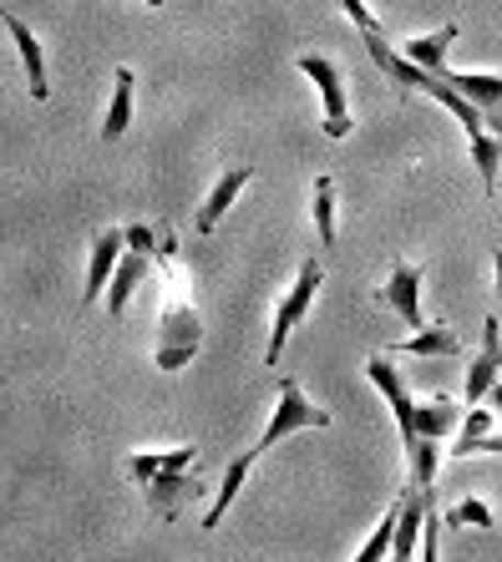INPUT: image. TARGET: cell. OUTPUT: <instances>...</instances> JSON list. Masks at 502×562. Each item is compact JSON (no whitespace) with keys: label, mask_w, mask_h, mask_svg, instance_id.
I'll use <instances>...</instances> for the list:
<instances>
[{"label":"cell","mask_w":502,"mask_h":562,"mask_svg":"<svg viewBox=\"0 0 502 562\" xmlns=\"http://www.w3.org/2000/svg\"><path fill=\"white\" fill-rule=\"evenodd\" d=\"M163 274V304H158V335H153V366L163 375H178V370L203 350V319L199 304H193V274H188L183 254H178V238L163 228L158 234V254H153Z\"/></svg>","instance_id":"6da1fadb"},{"label":"cell","mask_w":502,"mask_h":562,"mask_svg":"<svg viewBox=\"0 0 502 562\" xmlns=\"http://www.w3.org/2000/svg\"><path fill=\"white\" fill-rule=\"evenodd\" d=\"M199 446H172V451H133L127 457V476L143 486L147 497V512L158 517V522H178L183 507L193 502L199 482H193V467H199Z\"/></svg>","instance_id":"7a4b0ae2"},{"label":"cell","mask_w":502,"mask_h":562,"mask_svg":"<svg viewBox=\"0 0 502 562\" xmlns=\"http://www.w3.org/2000/svg\"><path fill=\"white\" fill-rule=\"evenodd\" d=\"M325 289V269H320V259H300V269H294V284L279 294L275 304V329H269V350H265V366H279V355H285V345H290V335L304 325V314H310V304H315V294Z\"/></svg>","instance_id":"3957f363"},{"label":"cell","mask_w":502,"mask_h":562,"mask_svg":"<svg viewBox=\"0 0 502 562\" xmlns=\"http://www.w3.org/2000/svg\"><path fill=\"white\" fill-rule=\"evenodd\" d=\"M331 426V411L325 406H315V401H304V391H300V380H279V401H275V416H269V426H265V436L249 446L254 457H265L269 446H279L285 436H294V431H325Z\"/></svg>","instance_id":"277c9868"},{"label":"cell","mask_w":502,"mask_h":562,"mask_svg":"<svg viewBox=\"0 0 502 562\" xmlns=\"http://www.w3.org/2000/svg\"><path fill=\"white\" fill-rule=\"evenodd\" d=\"M300 71L310 81H315L320 102H325V117H320V132L331 137V143H341V137H350V127H356V117H350V102H345V81H341V66L331 61V56L320 52H304L300 56Z\"/></svg>","instance_id":"5b68a950"},{"label":"cell","mask_w":502,"mask_h":562,"mask_svg":"<svg viewBox=\"0 0 502 562\" xmlns=\"http://www.w3.org/2000/svg\"><path fill=\"white\" fill-rule=\"evenodd\" d=\"M366 380L386 395V406H391V416H397L401 446H411V441H416V401H411L401 370L391 366V355H370V360H366Z\"/></svg>","instance_id":"8992f818"},{"label":"cell","mask_w":502,"mask_h":562,"mask_svg":"<svg viewBox=\"0 0 502 562\" xmlns=\"http://www.w3.org/2000/svg\"><path fill=\"white\" fill-rule=\"evenodd\" d=\"M376 304L397 310L411 329H426V325H432V319L422 314V263H411V259H397V263H391L386 284L376 289Z\"/></svg>","instance_id":"52a82bcc"},{"label":"cell","mask_w":502,"mask_h":562,"mask_svg":"<svg viewBox=\"0 0 502 562\" xmlns=\"http://www.w3.org/2000/svg\"><path fill=\"white\" fill-rule=\"evenodd\" d=\"M498 375H502V325H498V314H488V319H482V345H477L472 366H467V380H462L467 406H482L488 391L498 385Z\"/></svg>","instance_id":"ba28073f"},{"label":"cell","mask_w":502,"mask_h":562,"mask_svg":"<svg viewBox=\"0 0 502 562\" xmlns=\"http://www.w3.org/2000/svg\"><path fill=\"white\" fill-rule=\"evenodd\" d=\"M122 254H127V228H102L92 234V254H87V284H81V304H97L102 289L112 284Z\"/></svg>","instance_id":"9c48e42d"},{"label":"cell","mask_w":502,"mask_h":562,"mask_svg":"<svg viewBox=\"0 0 502 562\" xmlns=\"http://www.w3.org/2000/svg\"><path fill=\"white\" fill-rule=\"evenodd\" d=\"M0 26H5V36L15 41V56H21V66H26V92H31V102H46V52H41V41L31 36V26L21 21V15L0 0Z\"/></svg>","instance_id":"30bf717a"},{"label":"cell","mask_w":502,"mask_h":562,"mask_svg":"<svg viewBox=\"0 0 502 562\" xmlns=\"http://www.w3.org/2000/svg\"><path fill=\"white\" fill-rule=\"evenodd\" d=\"M249 183H254V168H249V162H238V168L219 172V183H213V188H209V198L199 203V218H193V228H199V234L209 238L213 228H219V218H224V213L234 209V198L244 193Z\"/></svg>","instance_id":"8fae6325"},{"label":"cell","mask_w":502,"mask_h":562,"mask_svg":"<svg viewBox=\"0 0 502 562\" xmlns=\"http://www.w3.org/2000/svg\"><path fill=\"white\" fill-rule=\"evenodd\" d=\"M153 254H158V249H127V254H122L118 274H112V284H107V314H112V319H122V310H127V300L137 294V284L158 269V263H153Z\"/></svg>","instance_id":"7c38bea8"},{"label":"cell","mask_w":502,"mask_h":562,"mask_svg":"<svg viewBox=\"0 0 502 562\" xmlns=\"http://www.w3.org/2000/svg\"><path fill=\"white\" fill-rule=\"evenodd\" d=\"M462 401H451V395H432V401H416V441H447V436H457V426H462ZM411 441V446H416ZM406 446V451H411Z\"/></svg>","instance_id":"4fadbf2b"},{"label":"cell","mask_w":502,"mask_h":562,"mask_svg":"<svg viewBox=\"0 0 502 562\" xmlns=\"http://www.w3.org/2000/svg\"><path fill=\"white\" fill-rule=\"evenodd\" d=\"M451 457H502V436L492 431V406H472L457 426Z\"/></svg>","instance_id":"5bb4252c"},{"label":"cell","mask_w":502,"mask_h":562,"mask_svg":"<svg viewBox=\"0 0 502 562\" xmlns=\"http://www.w3.org/2000/svg\"><path fill=\"white\" fill-rule=\"evenodd\" d=\"M442 81L447 87H457V92L467 97V102L482 112V117H502V77L498 71H442Z\"/></svg>","instance_id":"9a60e30c"},{"label":"cell","mask_w":502,"mask_h":562,"mask_svg":"<svg viewBox=\"0 0 502 562\" xmlns=\"http://www.w3.org/2000/svg\"><path fill=\"white\" fill-rule=\"evenodd\" d=\"M133 92H137V71L118 66L112 71V97H107V117H102V143H118L122 132L133 127Z\"/></svg>","instance_id":"2e32d148"},{"label":"cell","mask_w":502,"mask_h":562,"mask_svg":"<svg viewBox=\"0 0 502 562\" xmlns=\"http://www.w3.org/2000/svg\"><path fill=\"white\" fill-rule=\"evenodd\" d=\"M259 467V457H254V451H238L234 461H228V471H224V482H219V492H213V502H209V512H203V527H219L224 522V512L234 507V497L238 492H244V482H249V471Z\"/></svg>","instance_id":"e0dca14e"},{"label":"cell","mask_w":502,"mask_h":562,"mask_svg":"<svg viewBox=\"0 0 502 562\" xmlns=\"http://www.w3.org/2000/svg\"><path fill=\"white\" fill-rule=\"evenodd\" d=\"M451 41H457V26H442V31H432V36H411L406 46H401V56H406L411 66L432 71V77H442V71H447Z\"/></svg>","instance_id":"ac0fdd59"},{"label":"cell","mask_w":502,"mask_h":562,"mask_svg":"<svg viewBox=\"0 0 502 562\" xmlns=\"http://www.w3.org/2000/svg\"><path fill=\"white\" fill-rule=\"evenodd\" d=\"M391 355H462V335L457 329H447V325H426V329H416L411 340H401V345H391Z\"/></svg>","instance_id":"d6986e66"},{"label":"cell","mask_w":502,"mask_h":562,"mask_svg":"<svg viewBox=\"0 0 502 562\" xmlns=\"http://www.w3.org/2000/svg\"><path fill=\"white\" fill-rule=\"evenodd\" d=\"M401 512H406V492H401L391 507H386V517L376 522V532L366 537V548L356 552V562H386L391 558V548H397V527H401Z\"/></svg>","instance_id":"ffe728a7"},{"label":"cell","mask_w":502,"mask_h":562,"mask_svg":"<svg viewBox=\"0 0 502 562\" xmlns=\"http://www.w3.org/2000/svg\"><path fill=\"white\" fill-rule=\"evenodd\" d=\"M310 218H315L320 244L331 249L335 244V178L331 172H320L315 183H310Z\"/></svg>","instance_id":"44dd1931"},{"label":"cell","mask_w":502,"mask_h":562,"mask_svg":"<svg viewBox=\"0 0 502 562\" xmlns=\"http://www.w3.org/2000/svg\"><path fill=\"white\" fill-rule=\"evenodd\" d=\"M436 461H442V441H416L406 451L411 486H416V492H436Z\"/></svg>","instance_id":"7402d4cb"},{"label":"cell","mask_w":502,"mask_h":562,"mask_svg":"<svg viewBox=\"0 0 502 562\" xmlns=\"http://www.w3.org/2000/svg\"><path fill=\"white\" fill-rule=\"evenodd\" d=\"M442 522L447 527H492V507L482 497H462L447 517H442Z\"/></svg>","instance_id":"603a6c76"},{"label":"cell","mask_w":502,"mask_h":562,"mask_svg":"<svg viewBox=\"0 0 502 562\" xmlns=\"http://www.w3.org/2000/svg\"><path fill=\"white\" fill-rule=\"evenodd\" d=\"M341 11L360 26V36H381V21H376V15L366 11V0H341Z\"/></svg>","instance_id":"cb8c5ba5"},{"label":"cell","mask_w":502,"mask_h":562,"mask_svg":"<svg viewBox=\"0 0 502 562\" xmlns=\"http://www.w3.org/2000/svg\"><path fill=\"white\" fill-rule=\"evenodd\" d=\"M488 406H492V416L502 420V380H498V385H492V391H488Z\"/></svg>","instance_id":"d4e9b609"},{"label":"cell","mask_w":502,"mask_h":562,"mask_svg":"<svg viewBox=\"0 0 502 562\" xmlns=\"http://www.w3.org/2000/svg\"><path fill=\"white\" fill-rule=\"evenodd\" d=\"M492 284H498V294H502V249H492Z\"/></svg>","instance_id":"484cf974"},{"label":"cell","mask_w":502,"mask_h":562,"mask_svg":"<svg viewBox=\"0 0 502 562\" xmlns=\"http://www.w3.org/2000/svg\"><path fill=\"white\" fill-rule=\"evenodd\" d=\"M147 5H163V0H147Z\"/></svg>","instance_id":"4316f807"},{"label":"cell","mask_w":502,"mask_h":562,"mask_svg":"<svg viewBox=\"0 0 502 562\" xmlns=\"http://www.w3.org/2000/svg\"><path fill=\"white\" fill-rule=\"evenodd\" d=\"M498 380H502V375H498Z\"/></svg>","instance_id":"83f0119b"}]
</instances>
